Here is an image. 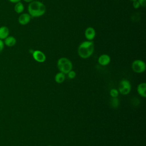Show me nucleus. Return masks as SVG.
<instances>
[{
	"mask_svg": "<svg viewBox=\"0 0 146 146\" xmlns=\"http://www.w3.org/2000/svg\"><path fill=\"white\" fill-rule=\"evenodd\" d=\"M3 42L5 45L7 46V47H13L17 43V39L14 36L9 35L3 40Z\"/></svg>",
	"mask_w": 146,
	"mask_h": 146,
	"instance_id": "obj_10",
	"label": "nucleus"
},
{
	"mask_svg": "<svg viewBox=\"0 0 146 146\" xmlns=\"http://www.w3.org/2000/svg\"><path fill=\"white\" fill-rule=\"evenodd\" d=\"M24 9H25V6L21 1L15 3L14 10L16 13L21 14L24 11Z\"/></svg>",
	"mask_w": 146,
	"mask_h": 146,
	"instance_id": "obj_13",
	"label": "nucleus"
},
{
	"mask_svg": "<svg viewBox=\"0 0 146 146\" xmlns=\"http://www.w3.org/2000/svg\"><path fill=\"white\" fill-rule=\"evenodd\" d=\"M67 74H68V77L70 79H74L76 76V72L73 70H71L70 71H69L67 73Z\"/></svg>",
	"mask_w": 146,
	"mask_h": 146,
	"instance_id": "obj_17",
	"label": "nucleus"
},
{
	"mask_svg": "<svg viewBox=\"0 0 146 146\" xmlns=\"http://www.w3.org/2000/svg\"><path fill=\"white\" fill-rule=\"evenodd\" d=\"M4 46H5V44H4L3 40L2 39H0V54L3 51L4 48Z\"/></svg>",
	"mask_w": 146,
	"mask_h": 146,
	"instance_id": "obj_20",
	"label": "nucleus"
},
{
	"mask_svg": "<svg viewBox=\"0 0 146 146\" xmlns=\"http://www.w3.org/2000/svg\"><path fill=\"white\" fill-rule=\"evenodd\" d=\"M9 2H10L11 3H16L18 2H20L21 1V0H8Z\"/></svg>",
	"mask_w": 146,
	"mask_h": 146,
	"instance_id": "obj_21",
	"label": "nucleus"
},
{
	"mask_svg": "<svg viewBox=\"0 0 146 146\" xmlns=\"http://www.w3.org/2000/svg\"><path fill=\"white\" fill-rule=\"evenodd\" d=\"M94 43L92 40H86L82 42L78 48V54L83 59L90 57L94 51Z\"/></svg>",
	"mask_w": 146,
	"mask_h": 146,
	"instance_id": "obj_2",
	"label": "nucleus"
},
{
	"mask_svg": "<svg viewBox=\"0 0 146 146\" xmlns=\"http://www.w3.org/2000/svg\"><path fill=\"white\" fill-rule=\"evenodd\" d=\"M84 36L87 40H92L96 36V31L92 27H88L84 31Z\"/></svg>",
	"mask_w": 146,
	"mask_h": 146,
	"instance_id": "obj_8",
	"label": "nucleus"
},
{
	"mask_svg": "<svg viewBox=\"0 0 146 146\" xmlns=\"http://www.w3.org/2000/svg\"><path fill=\"white\" fill-rule=\"evenodd\" d=\"M98 61L99 64L101 66H107L110 63L111 58L108 54H103L99 56Z\"/></svg>",
	"mask_w": 146,
	"mask_h": 146,
	"instance_id": "obj_9",
	"label": "nucleus"
},
{
	"mask_svg": "<svg viewBox=\"0 0 146 146\" xmlns=\"http://www.w3.org/2000/svg\"><path fill=\"white\" fill-rule=\"evenodd\" d=\"M31 17L29 13H21L18 17V22L21 25H26L31 21Z\"/></svg>",
	"mask_w": 146,
	"mask_h": 146,
	"instance_id": "obj_7",
	"label": "nucleus"
},
{
	"mask_svg": "<svg viewBox=\"0 0 146 146\" xmlns=\"http://www.w3.org/2000/svg\"><path fill=\"white\" fill-rule=\"evenodd\" d=\"M27 10L31 17H39L45 14L46 8L43 3L39 1L34 0L29 3Z\"/></svg>",
	"mask_w": 146,
	"mask_h": 146,
	"instance_id": "obj_1",
	"label": "nucleus"
},
{
	"mask_svg": "<svg viewBox=\"0 0 146 146\" xmlns=\"http://www.w3.org/2000/svg\"><path fill=\"white\" fill-rule=\"evenodd\" d=\"M32 55L34 59L39 63H43L46 60V55L40 50L34 51L32 53Z\"/></svg>",
	"mask_w": 146,
	"mask_h": 146,
	"instance_id": "obj_6",
	"label": "nucleus"
},
{
	"mask_svg": "<svg viewBox=\"0 0 146 146\" xmlns=\"http://www.w3.org/2000/svg\"><path fill=\"white\" fill-rule=\"evenodd\" d=\"M132 6H133V8L135 9H139L140 7V4H139V3L137 0L132 1Z\"/></svg>",
	"mask_w": 146,
	"mask_h": 146,
	"instance_id": "obj_18",
	"label": "nucleus"
},
{
	"mask_svg": "<svg viewBox=\"0 0 146 146\" xmlns=\"http://www.w3.org/2000/svg\"><path fill=\"white\" fill-rule=\"evenodd\" d=\"M128 1H136V0H128Z\"/></svg>",
	"mask_w": 146,
	"mask_h": 146,
	"instance_id": "obj_23",
	"label": "nucleus"
},
{
	"mask_svg": "<svg viewBox=\"0 0 146 146\" xmlns=\"http://www.w3.org/2000/svg\"><path fill=\"white\" fill-rule=\"evenodd\" d=\"M47 146H52V145H47Z\"/></svg>",
	"mask_w": 146,
	"mask_h": 146,
	"instance_id": "obj_24",
	"label": "nucleus"
},
{
	"mask_svg": "<svg viewBox=\"0 0 146 146\" xmlns=\"http://www.w3.org/2000/svg\"><path fill=\"white\" fill-rule=\"evenodd\" d=\"M131 90V85L130 82L127 79H122L119 85V92L122 95L128 94Z\"/></svg>",
	"mask_w": 146,
	"mask_h": 146,
	"instance_id": "obj_5",
	"label": "nucleus"
},
{
	"mask_svg": "<svg viewBox=\"0 0 146 146\" xmlns=\"http://www.w3.org/2000/svg\"><path fill=\"white\" fill-rule=\"evenodd\" d=\"M132 70L136 73H143L145 71L146 65L144 61L140 59L135 60L131 65Z\"/></svg>",
	"mask_w": 146,
	"mask_h": 146,
	"instance_id": "obj_4",
	"label": "nucleus"
},
{
	"mask_svg": "<svg viewBox=\"0 0 146 146\" xmlns=\"http://www.w3.org/2000/svg\"><path fill=\"white\" fill-rule=\"evenodd\" d=\"M140 6L141 7H145L146 6V0H137Z\"/></svg>",
	"mask_w": 146,
	"mask_h": 146,
	"instance_id": "obj_19",
	"label": "nucleus"
},
{
	"mask_svg": "<svg viewBox=\"0 0 146 146\" xmlns=\"http://www.w3.org/2000/svg\"><path fill=\"white\" fill-rule=\"evenodd\" d=\"M10 30L6 26H2L0 27V39L4 40L9 35Z\"/></svg>",
	"mask_w": 146,
	"mask_h": 146,
	"instance_id": "obj_12",
	"label": "nucleus"
},
{
	"mask_svg": "<svg viewBox=\"0 0 146 146\" xmlns=\"http://www.w3.org/2000/svg\"><path fill=\"white\" fill-rule=\"evenodd\" d=\"M25 2H27V3H30V2H32V1H34V0H23Z\"/></svg>",
	"mask_w": 146,
	"mask_h": 146,
	"instance_id": "obj_22",
	"label": "nucleus"
},
{
	"mask_svg": "<svg viewBox=\"0 0 146 146\" xmlns=\"http://www.w3.org/2000/svg\"><path fill=\"white\" fill-rule=\"evenodd\" d=\"M65 80V74L62 72H58L55 76V81L57 83H62Z\"/></svg>",
	"mask_w": 146,
	"mask_h": 146,
	"instance_id": "obj_14",
	"label": "nucleus"
},
{
	"mask_svg": "<svg viewBox=\"0 0 146 146\" xmlns=\"http://www.w3.org/2000/svg\"><path fill=\"white\" fill-rule=\"evenodd\" d=\"M111 104L113 108L118 107L119 105V100L117 99V98H112L111 100Z\"/></svg>",
	"mask_w": 146,
	"mask_h": 146,
	"instance_id": "obj_15",
	"label": "nucleus"
},
{
	"mask_svg": "<svg viewBox=\"0 0 146 146\" xmlns=\"http://www.w3.org/2000/svg\"><path fill=\"white\" fill-rule=\"evenodd\" d=\"M119 91L115 88H112L110 91V95L112 98H117L119 95Z\"/></svg>",
	"mask_w": 146,
	"mask_h": 146,
	"instance_id": "obj_16",
	"label": "nucleus"
},
{
	"mask_svg": "<svg viewBox=\"0 0 146 146\" xmlns=\"http://www.w3.org/2000/svg\"><path fill=\"white\" fill-rule=\"evenodd\" d=\"M146 83H141L138 84L137 87V91L138 94L143 98L146 97Z\"/></svg>",
	"mask_w": 146,
	"mask_h": 146,
	"instance_id": "obj_11",
	"label": "nucleus"
},
{
	"mask_svg": "<svg viewBox=\"0 0 146 146\" xmlns=\"http://www.w3.org/2000/svg\"><path fill=\"white\" fill-rule=\"evenodd\" d=\"M57 67L60 72L66 74L72 69V63L71 60L66 58H60L57 62Z\"/></svg>",
	"mask_w": 146,
	"mask_h": 146,
	"instance_id": "obj_3",
	"label": "nucleus"
}]
</instances>
